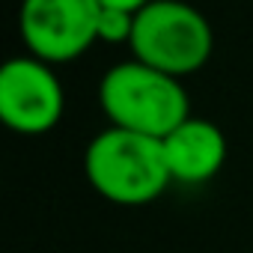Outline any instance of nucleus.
<instances>
[{"instance_id": "7", "label": "nucleus", "mask_w": 253, "mask_h": 253, "mask_svg": "<svg viewBox=\"0 0 253 253\" xmlns=\"http://www.w3.org/2000/svg\"><path fill=\"white\" fill-rule=\"evenodd\" d=\"M134 18H137V12L101 6V15H98V42H104V45H128L131 36H134Z\"/></svg>"}, {"instance_id": "5", "label": "nucleus", "mask_w": 253, "mask_h": 253, "mask_svg": "<svg viewBox=\"0 0 253 253\" xmlns=\"http://www.w3.org/2000/svg\"><path fill=\"white\" fill-rule=\"evenodd\" d=\"M66 110V92L51 63L21 54L0 69V119L9 131L39 137L57 128Z\"/></svg>"}, {"instance_id": "2", "label": "nucleus", "mask_w": 253, "mask_h": 253, "mask_svg": "<svg viewBox=\"0 0 253 253\" xmlns=\"http://www.w3.org/2000/svg\"><path fill=\"white\" fill-rule=\"evenodd\" d=\"M98 107L116 128L164 140L191 116V95L182 86V78L131 57L101 75Z\"/></svg>"}, {"instance_id": "3", "label": "nucleus", "mask_w": 253, "mask_h": 253, "mask_svg": "<svg viewBox=\"0 0 253 253\" xmlns=\"http://www.w3.org/2000/svg\"><path fill=\"white\" fill-rule=\"evenodd\" d=\"M128 48L134 60L188 78L211 60L214 30L209 18L185 0H152L134 18Z\"/></svg>"}, {"instance_id": "1", "label": "nucleus", "mask_w": 253, "mask_h": 253, "mask_svg": "<svg viewBox=\"0 0 253 253\" xmlns=\"http://www.w3.org/2000/svg\"><path fill=\"white\" fill-rule=\"evenodd\" d=\"M89 188L113 206H149L173 182L164 143L149 134L107 125L84 149Z\"/></svg>"}, {"instance_id": "4", "label": "nucleus", "mask_w": 253, "mask_h": 253, "mask_svg": "<svg viewBox=\"0 0 253 253\" xmlns=\"http://www.w3.org/2000/svg\"><path fill=\"white\" fill-rule=\"evenodd\" d=\"M98 0H21L18 33L27 54L60 66L75 63L98 42Z\"/></svg>"}, {"instance_id": "6", "label": "nucleus", "mask_w": 253, "mask_h": 253, "mask_svg": "<svg viewBox=\"0 0 253 253\" xmlns=\"http://www.w3.org/2000/svg\"><path fill=\"white\" fill-rule=\"evenodd\" d=\"M164 158L173 182L179 185H203L214 179L226 164V137L211 119L188 116L161 140Z\"/></svg>"}, {"instance_id": "8", "label": "nucleus", "mask_w": 253, "mask_h": 253, "mask_svg": "<svg viewBox=\"0 0 253 253\" xmlns=\"http://www.w3.org/2000/svg\"><path fill=\"white\" fill-rule=\"evenodd\" d=\"M101 6H110V9H125V12H140L146 3L152 0H98Z\"/></svg>"}]
</instances>
